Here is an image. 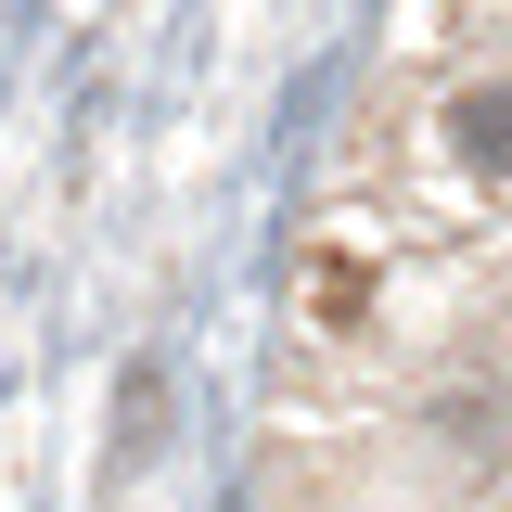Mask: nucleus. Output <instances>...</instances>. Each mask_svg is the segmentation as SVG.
<instances>
[{
	"label": "nucleus",
	"instance_id": "obj_1",
	"mask_svg": "<svg viewBox=\"0 0 512 512\" xmlns=\"http://www.w3.org/2000/svg\"><path fill=\"white\" fill-rule=\"evenodd\" d=\"M448 141H461V167H487V180H512V77H500V90H461V116H448Z\"/></svg>",
	"mask_w": 512,
	"mask_h": 512
}]
</instances>
